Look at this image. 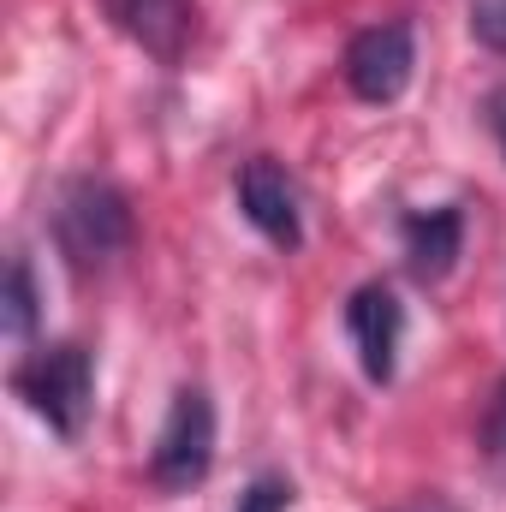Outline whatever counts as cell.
<instances>
[{"label": "cell", "mask_w": 506, "mask_h": 512, "mask_svg": "<svg viewBox=\"0 0 506 512\" xmlns=\"http://www.w3.org/2000/svg\"><path fill=\"white\" fill-rule=\"evenodd\" d=\"M471 30L506 54V0H471Z\"/></svg>", "instance_id": "8fae6325"}, {"label": "cell", "mask_w": 506, "mask_h": 512, "mask_svg": "<svg viewBox=\"0 0 506 512\" xmlns=\"http://www.w3.org/2000/svg\"><path fill=\"white\" fill-rule=\"evenodd\" d=\"M209 465H215V405L203 387H179L149 453V483L167 495H185L209 477Z\"/></svg>", "instance_id": "3957f363"}, {"label": "cell", "mask_w": 506, "mask_h": 512, "mask_svg": "<svg viewBox=\"0 0 506 512\" xmlns=\"http://www.w3.org/2000/svg\"><path fill=\"white\" fill-rule=\"evenodd\" d=\"M411 66H417V42H411V24L405 18H387L352 36L346 48V84L358 102H399L405 84H411Z\"/></svg>", "instance_id": "277c9868"}, {"label": "cell", "mask_w": 506, "mask_h": 512, "mask_svg": "<svg viewBox=\"0 0 506 512\" xmlns=\"http://www.w3.org/2000/svg\"><path fill=\"white\" fill-rule=\"evenodd\" d=\"M405 512H453V507H441V501H423V507H405Z\"/></svg>", "instance_id": "5bb4252c"}, {"label": "cell", "mask_w": 506, "mask_h": 512, "mask_svg": "<svg viewBox=\"0 0 506 512\" xmlns=\"http://www.w3.org/2000/svg\"><path fill=\"white\" fill-rule=\"evenodd\" d=\"M18 399L60 435V441H78L84 423H90V405H96V370H90V352L84 346H36L18 370H12Z\"/></svg>", "instance_id": "7a4b0ae2"}, {"label": "cell", "mask_w": 506, "mask_h": 512, "mask_svg": "<svg viewBox=\"0 0 506 512\" xmlns=\"http://www.w3.org/2000/svg\"><path fill=\"white\" fill-rule=\"evenodd\" d=\"M0 328H6L12 340H30V334H36V280H30V256H12V262H6Z\"/></svg>", "instance_id": "9c48e42d"}, {"label": "cell", "mask_w": 506, "mask_h": 512, "mask_svg": "<svg viewBox=\"0 0 506 512\" xmlns=\"http://www.w3.org/2000/svg\"><path fill=\"white\" fill-rule=\"evenodd\" d=\"M102 6L149 60H161V66L185 60L191 30H197V0H102Z\"/></svg>", "instance_id": "52a82bcc"}, {"label": "cell", "mask_w": 506, "mask_h": 512, "mask_svg": "<svg viewBox=\"0 0 506 512\" xmlns=\"http://www.w3.org/2000/svg\"><path fill=\"white\" fill-rule=\"evenodd\" d=\"M239 209H245V221H251L268 245H280V251H298V245H304L298 185L286 179V167H280V161L256 155V161L239 167Z\"/></svg>", "instance_id": "5b68a950"}, {"label": "cell", "mask_w": 506, "mask_h": 512, "mask_svg": "<svg viewBox=\"0 0 506 512\" xmlns=\"http://www.w3.org/2000/svg\"><path fill=\"white\" fill-rule=\"evenodd\" d=\"M239 512H292V483L286 477H256L239 495Z\"/></svg>", "instance_id": "30bf717a"}, {"label": "cell", "mask_w": 506, "mask_h": 512, "mask_svg": "<svg viewBox=\"0 0 506 512\" xmlns=\"http://www.w3.org/2000/svg\"><path fill=\"white\" fill-rule=\"evenodd\" d=\"M346 334L364 358V376L370 382H393V364H399V340H405V304L393 298V286H358L352 304H346Z\"/></svg>", "instance_id": "8992f818"}, {"label": "cell", "mask_w": 506, "mask_h": 512, "mask_svg": "<svg viewBox=\"0 0 506 512\" xmlns=\"http://www.w3.org/2000/svg\"><path fill=\"white\" fill-rule=\"evenodd\" d=\"M137 239L131 203L120 185L108 179H72L54 203V245L66 256L72 274H102L108 262H120Z\"/></svg>", "instance_id": "6da1fadb"}, {"label": "cell", "mask_w": 506, "mask_h": 512, "mask_svg": "<svg viewBox=\"0 0 506 512\" xmlns=\"http://www.w3.org/2000/svg\"><path fill=\"white\" fill-rule=\"evenodd\" d=\"M489 126H495V137H501V155H506V84L489 96Z\"/></svg>", "instance_id": "4fadbf2b"}, {"label": "cell", "mask_w": 506, "mask_h": 512, "mask_svg": "<svg viewBox=\"0 0 506 512\" xmlns=\"http://www.w3.org/2000/svg\"><path fill=\"white\" fill-rule=\"evenodd\" d=\"M489 459L506 471V387L495 393V411H489Z\"/></svg>", "instance_id": "7c38bea8"}, {"label": "cell", "mask_w": 506, "mask_h": 512, "mask_svg": "<svg viewBox=\"0 0 506 512\" xmlns=\"http://www.w3.org/2000/svg\"><path fill=\"white\" fill-rule=\"evenodd\" d=\"M399 239H405V268L429 286V280H447L459 245H465V215L459 209H417L399 221Z\"/></svg>", "instance_id": "ba28073f"}]
</instances>
